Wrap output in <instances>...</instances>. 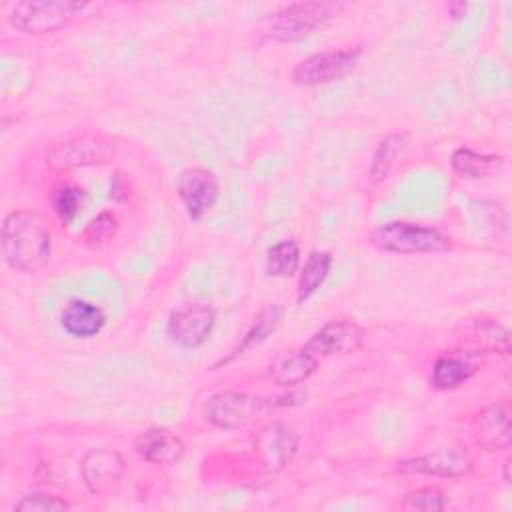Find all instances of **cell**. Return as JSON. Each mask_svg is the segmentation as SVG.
<instances>
[{"label": "cell", "mask_w": 512, "mask_h": 512, "mask_svg": "<svg viewBox=\"0 0 512 512\" xmlns=\"http://www.w3.org/2000/svg\"><path fill=\"white\" fill-rule=\"evenodd\" d=\"M472 434L480 448L488 452L510 446V410L504 404H490L482 408L472 420Z\"/></svg>", "instance_id": "14"}, {"label": "cell", "mask_w": 512, "mask_h": 512, "mask_svg": "<svg viewBox=\"0 0 512 512\" xmlns=\"http://www.w3.org/2000/svg\"><path fill=\"white\" fill-rule=\"evenodd\" d=\"M176 190L192 220H200L204 214H208L220 196L216 176L202 166L182 170L176 180Z\"/></svg>", "instance_id": "9"}, {"label": "cell", "mask_w": 512, "mask_h": 512, "mask_svg": "<svg viewBox=\"0 0 512 512\" xmlns=\"http://www.w3.org/2000/svg\"><path fill=\"white\" fill-rule=\"evenodd\" d=\"M408 142H410V132H406V130L392 132L380 140V144L372 156L370 168H368V180L372 184L382 182L390 174L396 158L402 154V150L406 148Z\"/></svg>", "instance_id": "20"}, {"label": "cell", "mask_w": 512, "mask_h": 512, "mask_svg": "<svg viewBox=\"0 0 512 512\" xmlns=\"http://www.w3.org/2000/svg\"><path fill=\"white\" fill-rule=\"evenodd\" d=\"M282 316H284V308L278 306V304H268L264 306L252 320L250 328L246 330L244 338H242V344L238 346L236 354L244 352L246 348H252V346H258L262 344L282 322Z\"/></svg>", "instance_id": "23"}, {"label": "cell", "mask_w": 512, "mask_h": 512, "mask_svg": "<svg viewBox=\"0 0 512 512\" xmlns=\"http://www.w3.org/2000/svg\"><path fill=\"white\" fill-rule=\"evenodd\" d=\"M62 328L74 338H94L106 324L102 308L86 300H70L60 314Z\"/></svg>", "instance_id": "19"}, {"label": "cell", "mask_w": 512, "mask_h": 512, "mask_svg": "<svg viewBox=\"0 0 512 512\" xmlns=\"http://www.w3.org/2000/svg\"><path fill=\"white\" fill-rule=\"evenodd\" d=\"M0 248L12 270L34 274L50 258L52 234L40 214L14 210L2 222Z\"/></svg>", "instance_id": "1"}, {"label": "cell", "mask_w": 512, "mask_h": 512, "mask_svg": "<svg viewBox=\"0 0 512 512\" xmlns=\"http://www.w3.org/2000/svg\"><path fill=\"white\" fill-rule=\"evenodd\" d=\"M216 310L204 302H188L176 308L166 324L168 338L186 350L200 348L212 334Z\"/></svg>", "instance_id": "8"}, {"label": "cell", "mask_w": 512, "mask_h": 512, "mask_svg": "<svg viewBox=\"0 0 512 512\" xmlns=\"http://www.w3.org/2000/svg\"><path fill=\"white\" fill-rule=\"evenodd\" d=\"M120 224H118V218L112 214V212H100L96 218H92L84 232H82V240L86 246H102L104 242L112 240L118 232Z\"/></svg>", "instance_id": "27"}, {"label": "cell", "mask_w": 512, "mask_h": 512, "mask_svg": "<svg viewBox=\"0 0 512 512\" xmlns=\"http://www.w3.org/2000/svg\"><path fill=\"white\" fill-rule=\"evenodd\" d=\"M366 330L348 318L330 320L320 330L312 334V338L304 344V348L314 354L318 360L338 354H352L364 342Z\"/></svg>", "instance_id": "11"}, {"label": "cell", "mask_w": 512, "mask_h": 512, "mask_svg": "<svg viewBox=\"0 0 512 512\" xmlns=\"http://www.w3.org/2000/svg\"><path fill=\"white\" fill-rule=\"evenodd\" d=\"M362 56V48H344V50H328L316 52L292 70V80L300 86H320L328 82H336L348 76Z\"/></svg>", "instance_id": "6"}, {"label": "cell", "mask_w": 512, "mask_h": 512, "mask_svg": "<svg viewBox=\"0 0 512 512\" xmlns=\"http://www.w3.org/2000/svg\"><path fill=\"white\" fill-rule=\"evenodd\" d=\"M446 10H448V14H450L452 20H460L462 16H466L468 4H466V2H450V4L446 6Z\"/></svg>", "instance_id": "29"}, {"label": "cell", "mask_w": 512, "mask_h": 512, "mask_svg": "<svg viewBox=\"0 0 512 512\" xmlns=\"http://www.w3.org/2000/svg\"><path fill=\"white\" fill-rule=\"evenodd\" d=\"M86 8L90 4L78 0H24L12 6L8 22L24 34H48L64 28Z\"/></svg>", "instance_id": "5"}, {"label": "cell", "mask_w": 512, "mask_h": 512, "mask_svg": "<svg viewBox=\"0 0 512 512\" xmlns=\"http://www.w3.org/2000/svg\"><path fill=\"white\" fill-rule=\"evenodd\" d=\"M80 472L92 494H106L122 478L124 460L112 448H94L82 458Z\"/></svg>", "instance_id": "13"}, {"label": "cell", "mask_w": 512, "mask_h": 512, "mask_svg": "<svg viewBox=\"0 0 512 512\" xmlns=\"http://www.w3.org/2000/svg\"><path fill=\"white\" fill-rule=\"evenodd\" d=\"M346 4L342 2H292L260 22V34L272 42H296L324 26Z\"/></svg>", "instance_id": "2"}, {"label": "cell", "mask_w": 512, "mask_h": 512, "mask_svg": "<svg viewBox=\"0 0 512 512\" xmlns=\"http://www.w3.org/2000/svg\"><path fill=\"white\" fill-rule=\"evenodd\" d=\"M404 474H426L436 478H460L472 470V458L458 446H440L428 454L400 460L396 466Z\"/></svg>", "instance_id": "10"}, {"label": "cell", "mask_w": 512, "mask_h": 512, "mask_svg": "<svg viewBox=\"0 0 512 512\" xmlns=\"http://www.w3.org/2000/svg\"><path fill=\"white\" fill-rule=\"evenodd\" d=\"M368 242L382 252L394 254H438L450 250V238L438 228L402 220L374 228Z\"/></svg>", "instance_id": "4"}, {"label": "cell", "mask_w": 512, "mask_h": 512, "mask_svg": "<svg viewBox=\"0 0 512 512\" xmlns=\"http://www.w3.org/2000/svg\"><path fill=\"white\" fill-rule=\"evenodd\" d=\"M444 506H446L444 492L432 486L410 490L400 504V508L408 512H438V510H444Z\"/></svg>", "instance_id": "26"}, {"label": "cell", "mask_w": 512, "mask_h": 512, "mask_svg": "<svg viewBox=\"0 0 512 512\" xmlns=\"http://www.w3.org/2000/svg\"><path fill=\"white\" fill-rule=\"evenodd\" d=\"M462 348L470 352H498L508 354L510 352V334L504 326L490 318H474L462 322Z\"/></svg>", "instance_id": "16"}, {"label": "cell", "mask_w": 512, "mask_h": 512, "mask_svg": "<svg viewBox=\"0 0 512 512\" xmlns=\"http://www.w3.org/2000/svg\"><path fill=\"white\" fill-rule=\"evenodd\" d=\"M330 266H332L330 252L314 250L308 254V258L300 270V278H298V288H296L298 304L308 300L324 284V280L330 272Z\"/></svg>", "instance_id": "22"}, {"label": "cell", "mask_w": 512, "mask_h": 512, "mask_svg": "<svg viewBox=\"0 0 512 512\" xmlns=\"http://www.w3.org/2000/svg\"><path fill=\"white\" fill-rule=\"evenodd\" d=\"M508 468H510V458L504 460V480L510 482V474H508Z\"/></svg>", "instance_id": "30"}, {"label": "cell", "mask_w": 512, "mask_h": 512, "mask_svg": "<svg viewBox=\"0 0 512 512\" xmlns=\"http://www.w3.org/2000/svg\"><path fill=\"white\" fill-rule=\"evenodd\" d=\"M298 434L284 422H270L254 436V450L268 472L282 470L298 450Z\"/></svg>", "instance_id": "12"}, {"label": "cell", "mask_w": 512, "mask_h": 512, "mask_svg": "<svg viewBox=\"0 0 512 512\" xmlns=\"http://www.w3.org/2000/svg\"><path fill=\"white\" fill-rule=\"evenodd\" d=\"M296 398H304V396L292 392V394L278 396V398H260V396H248L244 392L226 390V392H218L208 398V402L204 406V418L216 428L238 430V428L252 424L256 418L268 414L270 410H274L278 406L296 404V402H292ZM298 402H302V400H298Z\"/></svg>", "instance_id": "3"}, {"label": "cell", "mask_w": 512, "mask_h": 512, "mask_svg": "<svg viewBox=\"0 0 512 512\" xmlns=\"http://www.w3.org/2000/svg\"><path fill=\"white\" fill-rule=\"evenodd\" d=\"M300 266V246L296 240H282L268 248L266 274L276 278L292 276Z\"/></svg>", "instance_id": "24"}, {"label": "cell", "mask_w": 512, "mask_h": 512, "mask_svg": "<svg viewBox=\"0 0 512 512\" xmlns=\"http://www.w3.org/2000/svg\"><path fill=\"white\" fill-rule=\"evenodd\" d=\"M136 452L150 464L170 466L184 456V442L180 436L166 428H148L134 440Z\"/></svg>", "instance_id": "17"}, {"label": "cell", "mask_w": 512, "mask_h": 512, "mask_svg": "<svg viewBox=\"0 0 512 512\" xmlns=\"http://www.w3.org/2000/svg\"><path fill=\"white\" fill-rule=\"evenodd\" d=\"M478 356L480 354L464 348L442 354L432 366V374H430L432 386L438 390H454L462 386L480 370Z\"/></svg>", "instance_id": "15"}, {"label": "cell", "mask_w": 512, "mask_h": 512, "mask_svg": "<svg viewBox=\"0 0 512 512\" xmlns=\"http://www.w3.org/2000/svg\"><path fill=\"white\" fill-rule=\"evenodd\" d=\"M318 366V358L304 346L280 352L268 366L270 378L278 386H298L308 380Z\"/></svg>", "instance_id": "18"}, {"label": "cell", "mask_w": 512, "mask_h": 512, "mask_svg": "<svg viewBox=\"0 0 512 512\" xmlns=\"http://www.w3.org/2000/svg\"><path fill=\"white\" fill-rule=\"evenodd\" d=\"M114 152L116 148L108 138L80 136L54 144L46 154V164L56 172H66L72 168L106 164L112 160Z\"/></svg>", "instance_id": "7"}, {"label": "cell", "mask_w": 512, "mask_h": 512, "mask_svg": "<svg viewBox=\"0 0 512 512\" xmlns=\"http://www.w3.org/2000/svg\"><path fill=\"white\" fill-rule=\"evenodd\" d=\"M80 196H82L80 190L70 182H60L58 186L52 188V194H50L52 208L64 226L72 224V220L76 218L80 210Z\"/></svg>", "instance_id": "25"}, {"label": "cell", "mask_w": 512, "mask_h": 512, "mask_svg": "<svg viewBox=\"0 0 512 512\" xmlns=\"http://www.w3.org/2000/svg\"><path fill=\"white\" fill-rule=\"evenodd\" d=\"M62 512L70 510V502L56 494H44V492H32L22 496L14 504V512Z\"/></svg>", "instance_id": "28"}, {"label": "cell", "mask_w": 512, "mask_h": 512, "mask_svg": "<svg viewBox=\"0 0 512 512\" xmlns=\"http://www.w3.org/2000/svg\"><path fill=\"white\" fill-rule=\"evenodd\" d=\"M502 162H504L502 156L480 154L470 148H456L450 158L454 172H458L464 178H472V180L492 176L502 166Z\"/></svg>", "instance_id": "21"}]
</instances>
